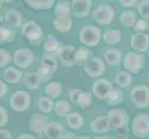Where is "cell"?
Listing matches in <instances>:
<instances>
[{
	"mask_svg": "<svg viewBox=\"0 0 149 139\" xmlns=\"http://www.w3.org/2000/svg\"><path fill=\"white\" fill-rule=\"evenodd\" d=\"M93 51L87 46H80L75 53V65H84L87 61L92 59Z\"/></svg>",
	"mask_w": 149,
	"mask_h": 139,
	"instance_id": "cell-22",
	"label": "cell"
},
{
	"mask_svg": "<svg viewBox=\"0 0 149 139\" xmlns=\"http://www.w3.org/2000/svg\"><path fill=\"white\" fill-rule=\"evenodd\" d=\"M48 123H49L48 118L44 113L41 112L33 113L29 122V130L36 133H44L45 127L47 126Z\"/></svg>",
	"mask_w": 149,
	"mask_h": 139,
	"instance_id": "cell-13",
	"label": "cell"
},
{
	"mask_svg": "<svg viewBox=\"0 0 149 139\" xmlns=\"http://www.w3.org/2000/svg\"><path fill=\"white\" fill-rule=\"evenodd\" d=\"M109 136H96L94 137V139H107Z\"/></svg>",
	"mask_w": 149,
	"mask_h": 139,
	"instance_id": "cell-49",
	"label": "cell"
},
{
	"mask_svg": "<svg viewBox=\"0 0 149 139\" xmlns=\"http://www.w3.org/2000/svg\"><path fill=\"white\" fill-rule=\"evenodd\" d=\"M7 92H8V85L1 79V81H0V96H1V97L4 96L5 95L7 94Z\"/></svg>",
	"mask_w": 149,
	"mask_h": 139,
	"instance_id": "cell-46",
	"label": "cell"
},
{
	"mask_svg": "<svg viewBox=\"0 0 149 139\" xmlns=\"http://www.w3.org/2000/svg\"><path fill=\"white\" fill-rule=\"evenodd\" d=\"M22 71L15 68V67H8L4 71L3 79L8 84H18L22 77Z\"/></svg>",
	"mask_w": 149,
	"mask_h": 139,
	"instance_id": "cell-20",
	"label": "cell"
},
{
	"mask_svg": "<svg viewBox=\"0 0 149 139\" xmlns=\"http://www.w3.org/2000/svg\"><path fill=\"white\" fill-rule=\"evenodd\" d=\"M101 30L94 25H86L81 30L79 40L84 46L93 47L95 46L101 40Z\"/></svg>",
	"mask_w": 149,
	"mask_h": 139,
	"instance_id": "cell-3",
	"label": "cell"
},
{
	"mask_svg": "<svg viewBox=\"0 0 149 139\" xmlns=\"http://www.w3.org/2000/svg\"><path fill=\"white\" fill-rule=\"evenodd\" d=\"M119 3L121 5V6H123V7L129 8V7L134 6V5L137 3V1H136V0H130V1H128V0H120Z\"/></svg>",
	"mask_w": 149,
	"mask_h": 139,
	"instance_id": "cell-47",
	"label": "cell"
},
{
	"mask_svg": "<svg viewBox=\"0 0 149 139\" xmlns=\"http://www.w3.org/2000/svg\"><path fill=\"white\" fill-rule=\"evenodd\" d=\"M131 100L138 109H146L149 106V87L146 85L135 86L131 92Z\"/></svg>",
	"mask_w": 149,
	"mask_h": 139,
	"instance_id": "cell-7",
	"label": "cell"
},
{
	"mask_svg": "<svg viewBox=\"0 0 149 139\" xmlns=\"http://www.w3.org/2000/svg\"><path fill=\"white\" fill-rule=\"evenodd\" d=\"M28 6L35 10H45L51 8L55 4L54 0H26Z\"/></svg>",
	"mask_w": 149,
	"mask_h": 139,
	"instance_id": "cell-31",
	"label": "cell"
},
{
	"mask_svg": "<svg viewBox=\"0 0 149 139\" xmlns=\"http://www.w3.org/2000/svg\"><path fill=\"white\" fill-rule=\"evenodd\" d=\"M36 73H38L41 80H42V83H47V82H48L52 78L53 74L55 73L51 69L47 68V67H45V66H42V65L37 68Z\"/></svg>",
	"mask_w": 149,
	"mask_h": 139,
	"instance_id": "cell-38",
	"label": "cell"
},
{
	"mask_svg": "<svg viewBox=\"0 0 149 139\" xmlns=\"http://www.w3.org/2000/svg\"><path fill=\"white\" fill-rule=\"evenodd\" d=\"M15 36H16V32L13 29L5 26H1L0 28V43L2 45L8 42H12Z\"/></svg>",
	"mask_w": 149,
	"mask_h": 139,
	"instance_id": "cell-36",
	"label": "cell"
},
{
	"mask_svg": "<svg viewBox=\"0 0 149 139\" xmlns=\"http://www.w3.org/2000/svg\"><path fill=\"white\" fill-rule=\"evenodd\" d=\"M65 132L64 126L58 121H51L45 127L44 135L48 139H58Z\"/></svg>",
	"mask_w": 149,
	"mask_h": 139,
	"instance_id": "cell-18",
	"label": "cell"
},
{
	"mask_svg": "<svg viewBox=\"0 0 149 139\" xmlns=\"http://www.w3.org/2000/svg\"><path fill=\"white\" fill-rule=\"evenodd\" d=\"M18 139H37L34 136L31 135V133H22V135H19Z\"/></svg>",
	"mask_w": 149,
	"mask_h": 139,
	"instance_id": "cell-48",
	"label": "cell"
},
{
	"mask_svg": "<svg viewBox=\"0 0 149 139\" xmlns=\"http://www.w3.org/2000/svg\"><path fill=\"white\" fill-rule=\"evenodd\" d=\"M41 65L47 67V68L52 70L54 73H56V71L58 70V60H56L55 56L45 54L42 59H41Z\"/></svg>",
	"mask_w": 149,
	"mask_h": 139,
	"instance_id": "cell-37",
	"label": "cell"
},
{
	"mask_svg": "<svg viewBox=\"0 0 149 139\" xmlns=\"http://www.w3.org/2000/svg\"><path fill=\"white\" fill-rule=\"evenodd\" d=\"M84 70L90 77L96 78L101 76L106 70L104 60L98 57H94L84 65Z\"/></svg>",
	"mask_w": 149,
	"mask_h": 139,
	"instance_id": "cell-9",
	"label": "cell"
},
{
	"mask_svg": "<svg viewBox=\"0 0 149 139\" xmlns=\"http://www.w3.org/2000/svg\"><path fill=\"white\" fill-rule=\"evenodd\" d=\"M78 137H76V136L72 132H64L58 139H77Z\"/></svg>",
	"mask_w": 149,
	"mask_h": 139,
	"instance_id": "cell-45",
	"label": "cell"
},
{
	"mask_svg": "<svg viewBox=\"0 0 149 139\" xmlns=\"http://www.w3.org/2000/svg\"><path fill=\"white\" fill-rule=\"evenodd\" d=\"M77 139H91V137L88 136H78Z\"/></svg>",
	"mask_w": 149,
	"mask_h": 139,
	"instance_id": "cell-50",
	"label": "cell"
},
{
	"mask_svg": "<svg viewBox=\"0 0 149 139\" xmlns=\"http://www.w3.org/2000/svg\"><path fill=\"white\" fill-rule=\"evenodd\" d=\"M113 85L109 80L107 79H98L93 85V94L95 97L100 100H104L109 95V93L113 90Z\"/></svg>",
	"mask_w": 149,
	"mask_h": 139,
	"instance_id": "cell-11",
	"label": "cell"
},
{
	"mask_svg": "<svg viewBox=\"0 0 149 139\" xmlns=\"http://www.w3.org/2000/svg\"><path fill=\"white\" fill-rule=\"evenodd\" d=\"M105 43L110 45H114L119 44L121 41V33L118 29H110L107 30L103 34L102 36Z\"/></svg>",
	"mask_w": 149,
	"mask_h": 139,
	"instance_id": "cell-26",
	"label": "cell"
},
{
	"mask_svg": "<svg viewBox=\"0 0 149 139\" xmlns=\"http://www.w3.org/2000/svg\"><path fill=\"white\" fill-rule=\"evenodd\" d=\"M55 17H66L70 16L71 11V3L68 1H59L56 4L54 8Z\"/></svg>",
	"mask_w": 149,
	"mask_h": 139,
	"instance_id": "cell-29",
	"label": "cell"
},
{
	"mask_svg": "<svg viewBox=\"0 0 149 139\" xmlns=\"http://www.w3.org/2000/svg\"><path fill=\"white\" fill-rule=\"evenodd\" d=\"M120 23L126 28H133L138 20L137 13L134 10H125L120 15Z\"/></svg>",
	"mask_w": 149,
	"mask_h": 139,
	"instance_id": "cell-24",
	"label": "cell"
},
{
	"mask_svg": "<svg viewBox=\"0 0 149 139\" xmlns=\"http://www.w3.org/2000/svg\"><path fill=\"white\" fill-rule=\"evenodd\" d=\"M76 48L74 45H66L61 47L58 53V59L62 66L72 67L75 65V53Z\"/></svg>",
	"mask_w": 149,
	"mask_h": 139,
	"instance_id": "cell-14",
	"label": "cell"
},
{
	"mask_svg": "<svg viewBox=\"0 0 149 139\" xmlns=\"http://www.w3.org/2000/svg\"><path fill=\"white\" fill-rule=\"evenodd\" d=\"M34 59V54L32 49L30 48H19L15 51L13 55L14 64L19 69L28 68Z\"/></svg>",
	"mask_w": 149,
	"mask_h": 139,
	"instance_id": "cell-8",
	"label": "cell"
},
{
	"mask_svg": "<svg viewBox=\"0 0 149 139\" xmlns=\"http://www.w3.org/2000/svg\"><path fill=\"white\" fill-rule=\"evenodd\" d=\"M84 91L80 89V88H72L70 89V92H69V97H70V100L73 103H76L77 99H78V97L80 96V95L83 93Z\"/></svg>",
	"mask_w": 149,
	"mask_h": 139,
	"instance_id": "cell-43",
	"label": "cell"
},
{
	"mask_svg": "<svg viewBox=\"0 0 149 139\" xmlns=\"http://www.w3.org/2000/svg\"><path fill=\"white\" fill-rule=\"evenodd\" d=\"M8 122V110L4 106H0V126H1V128L6 125Z\"/></svg>",
	"mask_w": 149,
	"mask_h": 139,
	"instance_id": "cell-42",
	"label": "cell"
},
{
	"mask_svg": "<svg viewBox=\"0 0 149 139\" xmlns=\"http://www.w3.org/2000/svg\"><path fill=\"white\" fill-rule=\"evenodd\" d=\"M148 58H149V50H148Z\"/></svg>",
	"mask_w": 149,
	"mask_h": 139,
	"instance_id": "cell-53",
	"label": "cell"
},
{
	"mask_svg": "<svg viewBox=\"0 0 149 139\" xmlns=\"http://www.w3.org/2000/svg\"><path fill=\"white\" fill-rule=\"evenodd\" d=\"M55 109V105L52 98L49 96H42L39 99L38 110L41 113H48Z\"/></svg>",
	"mask_w": 149,
	"mask_h": 139,
	"instance_id": "cell-34",
	"label": "cell"
},
{
	"mask_svg": "<svg viewBox=\"0 0 149 139\" xmlns=\"http://www.w3.org/2000/svg\"><path fill=\"white\" fill-rule=\"evenodd\" d=\"M5 20L11 28L16 29L22 26V14L17 9H8L5 14Z\"/></svg>",
	"mask_w": 149,
	"mask_h": 139,
	"instance_id": "cell-19",
	"label": "cell"
},
{
	"mask_svg": "<svg viewBox=\"0 0 149 139\" xmlns=\"http://www.w3.org/2000/svg\"><path fill=\"white\" fill-rule=\"evenodd\" d=\"M132 132L139 138L149 137V112H140L132 122Z\"/></svg>",
	"mask_w": 149,
	"mask_h": 139,
	"instance_id": "cell-4",
	"label": "cell"
},
{
	"mask_svg": "<svg viewBox=\"0 0 149 139\" xmlns=\"http://www.w3.org/2000/svg\"><path fill=\"white\" fill-rule=\"evenodd\" d=\"M53 25L56 31L60 33H68L72 27V20L70 16L66 17H55L53 20Z\"/></svg>",
	"mask_w": 149,
	"mask_h": 139,
	"instance_id": "cell-21",
	"label": "cell"
},
{
	"mask_svg": "<svg viewBox=\"0 0 149 139\" xmlns=\"http://www.w3.org/2000/svg\"><path fill=\"white\" fill-rule=\"evenodd\" d=\"M92 5L91 0H73L71 1V11L76 18H84L90 14Z\"/></svg>",
	"mask_w": 149,
	"mask_h": 139,
	"instance_id": "cell-15",
	"label": "cell"
},
{
	"mask_svg": "<svg viewBox=\"0 0 149 139\" xmlns=\"http://www.w3.org/2000/svg\"><path fill=\"white\" fill-rule=\"evenodd\" d=\"M147 28H148L147 20L143 19H138L135 26L133 27V30H134L135 33H143V31L147 30Z\"/></svg>",
	"mask_w": 149,
	"mask_h": 139,
	"instance_id": "cell-41",
	"label": "cell"
},
{
	"mask_svg": "<svg viewBox=\"0 0 149 139\" xmlns=\"http://www.w3.org/2000/svg\"><path fill=\"white\" fill-rule=\"evenodd\" d=\"M104 57L109 66H118L122 59V52L118 48H109L106 51Z\"/></svg>",
	"mask_w": 149,
	"mask_h": 139,
	"instance_id": "cell-25",
	"label": "cell"
},
{
	"mask_svg": "<svg viewBox=\"0 0 149 139\" xmlns=\"http://www.w3.org/2000/svg\"><path fill=\"white\" fill-rule=\"evenodd\" d=\"M12 59V55L11 53L8 51L5 48L0 49V67L3 68V67H6Z\"/></svg>",
	"mask_w": 149,
	"mask_h": 139,
	"instance_id": "cell-40",
	"label": "cell"
},
{
	"mask_svg": "<svg viewBox=\"0 0 149 139\" xmlns=\"http://www.w3.org/2000/svg\"><path fill=\"white\" fill-rule=\"evenodd\" d=\"M71 107L66 100H58L55 103L54 111L58 117H67L70 113Z\"/></svg>",
	"mask_w": 149,
	"mask_h": 139,
	"instance_id": "cell-33",
	"label": "cell"
},
{
	"mask_svg": "<svg viewBox=\"0 0 149 139\" xmlns=\"http://www.w3.org/2000/svg\"><path fill=\"white\" fill-rule=\"evenodd\" d=\"M107 139H119V138H116V137H111V136H109Z\"/></svg>",
	"mask_w": 149,
	"mask_h": 139,
	"instance_id": "cell-51",
	"label": "cell"
},
{
	"mask_svg": "<svg viewBox=\"0 0 149 139\" xmlns=\"http://www.w3.org/2000/svg\"><path fill=\"white\" fill-rule=\"evenodd\" d=\"M22 33L23 36L30 41L31 44L40 40L43 36L42 28L34 20H30L24 23L22 28Z\"/></svg>",
	"mask_w": 149,
	"mask_h": 139,
	"instance_id": "cell-10",
	"label": "cell"
},
{
	"mask_svg": "<svg viewBox=\"0 0 149 139\" xmlns=\"http://www.w3.org/2000/svg\"><path fill=\"white\" fill-rule=\"evenodd\" d=\"M0 139H12V133L8 129L1 128V130H0Z\"/></svg>",
	"mask_w": 149,
	"mask_h": 139,
	"instance_id": "cell-44",
	"label": "cell"
},
{
	"mask_svg": "<svg viewBox=\"0 0 149 139\" xmlns=\"http://www.w3.org/2000/svg\"><path fill=\"white\" fill-rule=\"evenodd\" d=\"M9 104L12 110L17 112H23L27 110L31 104L30 93L24 90L16 91L10 97Z\"/></svg>",
	"mask_w": 149,
	"mask_h": 139,
	"instance_id": "cell-6",
	"label": "cell"
},
{
	"mask_svg": "<svg viewBox=\"0 0 149 139\" xmlns=\"http://www.w3.org/2000/svg\"><path fill=\"white\" fill-rule=\"evenodd\" d=\"M123 100V92L120 87H114L113 90L109 93V95L105 99V102L109 106L114 107L119 105Z\"/></svg>",
	"mask_w": 149,
	"mask_h": 139,
	"instance_id": "cell-28",
	"label": "cell"
},
{
	"mask_svg": "<svg viewBox=\"0 0 149 139\" xmlns=\"http://www.w3.org/2000/svg\"><path fill=\"white\" fill-rule=\"evenodd\" d=\"M138 13L142 19L149 20V0H143L138 6Z\"/></svg>",
	"mask_w": 149,
	"mask_h": 139,
	"instance_id": "cell-39",
	"label": "cell"
},
{
	"mask_svg": "<svg viewBox=\"0 0 149 139\" xmlns=\"http://www.w3.org/2000/svg\"><path fill=\"white\" fill-rule=\"evenodd\" d=\"M107 118L109 120L111 129L119 135H123L127 132V130H129L128 127H129L130 117L126 110L122 108L111 109L107 111Z\"/></svg>",
	"mask_w": 149,
	"mask_h": 139,
	"instance_id": "cell-1",
	"label": "cell"
},
{
	"mask_svg": "<svg viewBox=\"0 0 149 139\" xmlns=\"http://www.w3.org/2000/svg\"><path fill=\"white\" fill-rule=\"evenodd\" d=\"M115 83L120 88H126L132 83V76L128 71H120L115 76Z\"/></svg>",
	"mask_w": 149,
	"mask_h": 139,
	"instance_id": "cell-32",
	"label": "cell"
},
{
	"mask_svg": "<svg viewBox=\"0 0 149 139\" xmlns=\"http://www.w3.org/2000/svg\"><path fill=\"white\" fill-rule=\"evenodd\" d=\"M146 57L143 53L128 52L123 59V67L130 73H139L146 67Z\"/></svg>",
	"mask_w": 149,
	"mask_h": 139,
	"instance_id": "cell-2",
	"label": "cell"
},
{
	"mask_svg": "<svg viewBox=\"0 0 149 139\" xmlns=\"http://www.w3.org/2000/svg\"><path fill=\"white\" fill-rule=\"evenodd\" d=\"M45 91L51 98H58L63 93V85L59 82H50L45 86Z\"/></svg>",
	"mask_w": 149,
	"mask_h": 139,
	"instance_id": "cell-27",
	"label": "cell"
},
{
	"mask_svg": "<svg viewBox=\"0 0 149 139\" xmlns=\"http://www.w3.org/2000/svg\"><path fill=\"white\" fill-rule=\"evenodd\" d=\"M67 124L71 130H79L84 124V119L79 112H70L66 117Z\"/></svg>",
	"mask_w": 149,
	"mask_h": 139,
	"instance_id": "cell-23",
	"label": "cell"
},
{
	"mask_svg": "<svg viewBox=\"0 0 149 139\" xmlns=\"http://www.w3.org/2000/svg\"><path fill=\"white\" fill-rule=\"evenodd\" d=\"M24 84L28 89L35 90L40 87L41 84H42V80H41L37 73H29L25 75Z\"/></svg>",
	"mask_w": 149,
	"mask_h": 139,
	"instance_id": "cell-30",
	"label": "cell"
},
{
	"mask_svg": "<svg viewBox=\"0 0 149 139\" xmlns=\"http://www.w3.org/2000/svg\"><path fill=\"white\" fill-rule=\"evenodd\" d=\"M131 46L134 52H146L149 50V35L145 33H135L131 38Z\"/></svg>",
	"mask_w": 149,
	"mask_h": 139,
	"instance_id": "cell-12",
	"label": "cell"
},
{
	"mask_svg": "<svg viewBox=\"0 0 149 139\" xmlns=\"http://www.w3.org/2000/svg\"><path fill=\"white\" fill-rule=\"evenodd\" d=\"M148 82H149V73H148Z\"/></svg>",
	"mask_w": 149,
	"mask_h": 139,
	"instance_id": "cell-52",
	"label": "cell"
},
{
	"mask_svg": "<svg viewBox=\"0 0 149 139\" xmlns=\"http://www.w3.org/2000/svg\"><path fill=\"white\" fill-rule=\"evenodd\" d=\"M92 17L99 25H107L114 20L115 10L109 4H100L92 13Z\"/></svg>",
	"mask_w": 149,
	"mask_h": 139,
	"instance_id": "cell-5",
	"label": "cell"
},
{
	"mask_svg": "<svg viewBox=\"0 0 149 139\" xmlns=\"http://www.w3.org/2000/svg\"><path fill=\"white\" fill-rule=\"evenodd\" d=\"M90 129L93 133H96V135H104V133H107V132L110 131L111 127L107 116H100L95 118L92 122Z\"/></svg>",
	"mask_w": 149,
	"mask_h": 139,
	"instance_id": "cell-16",
	"label": "cell"
},
{
	"mask_svg": "<svg viewBox=\"0 0 149 139\" xmlns=\"http://www.w3.org/2000/svg\"><path fill=\"white\" fill-rule=\"evenodd\" d=\"M62 46L59 42L52 34H49L43 42V50L45 55L58 56Z\"/></svg>",
	"mask_w": 149,
	"mask_h": 139,
	"instance_id": "cell-17",
	"label": "cell"
},
{
	"mask_svg": "<svg viewBox=\"0 0 149 139\" xmlns=\"http://www.w3.org/2000/svg\"><path fill=\"white\" fill-rule=\"evenodd\" d=\"M93 104V95L89 91H84L76 101V105H78L81 109H86Z\"/></svg>",
	"mask_w": 149,
	"mask_h": 139,
	"instance_id": "cell-35",
	"label": "cell"
}]
</instances>
